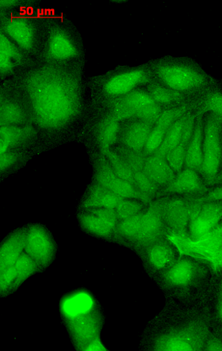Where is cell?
I'll use <instances>...</instances> for the list:
<instances>
[{"instance_id": "6da1fadb", "label": "cell", "mask_w": 222, "mask_h": 351, "mask_svg": "<svg viewBox=\"0 0 222 351\" xmlns=\"http://www.w3.org/2000/svg\"><path fill=\"white\" fill-rule=\"evenodd\" d=\"M83 70L39 64L8 79L23 94L38 136L60 138L82 118L86 86Z\"/></svg>"}, {"instance_id": "7a4b0ae2", "label": "cell", "mask_w": 222, "mask_h": 351, "mask_svg": "<svg viewBox=\"0 0 222 351\" xmlns=\"http://www.w3.org/2000/svg\"><path fill=\"white\" fill-rule=\"evenodd\" d=\"M166 300L164 308L146 332L144 343L147 348L154 351H204L212 330L206 304Z\"/></svg>"}, {"instance_id": "3957f363", "label": "cell", "mask_w": 222, "mask_h": 351, "mask_svg": "<svg viewBox=\"0 0 222 351\" xmlns=\"http://www.w3.org/2000/svg\"><path fill=\"white\" fill-rule=\"evenodd\" d=\"M153 278L166 298L189 304H206L214 280L203 263L186 256Z\"/></svg>"}, {"instance_id": "277c9868", "label": "cell", "mask_w": 222, "mask_h": 351, "mask_svg": "<svg viewBox=\"0 0 222 351\" xmlns=\"http://www.w3.org/2000/svg\"><path fill=\"white\" fill-rule=\"evenodd\" d=\"M47 34L39 64L84 69L86 53L75 25L60 15H44Z\"/></svg>"}, {"instance_id": "5b68a950", "label": "cell", "mask_w": 222, "mask_h": 351, "mask_svg": "<svg viewBox=\"0 0 222 351\" xmlns=\"http://www.w3.org/2000/svg\"><path fill=\"white\" fill-rule=\"evenodd\" d=\"M148 64L154 80L193 99L217 82L188 58H162Z\"/></svg>"}, {"instance_id": "8992f818", "label": "cell", "mask_w": 222, "mask_h": 351, "mask_svg": "<svg viewBox=\"0 0 222 351\" xmlns=\"http://www.w3.org/2000/svg\"><path fill=\"white\" fill-rule=\"evenodd\" d=\"M0 33L39 62L47 34L44 15L0 12Z\"/></svg>"}, {"instance_id": "52a82bcc", "label": "cell", "mask_w": 222, "mask_h": 351, "mask_svg": "<svg viewBox=\"0 0 222 351\" xmlns=\"http://www.w3.org/2000/svg\"><path fill=\"white\" fill-rule=\"evenodd\" d=\"M149 64L119 67L105 75L91 77L88 83L95 101L106 104L123 97L153 80Z\"/></svg>"}, {"instance_id": "ba28073f", "label": "cell", "mask_w": 222, "mask_h": 351, "mask_svg": "<svg viewBox=\"0 0 222 351\" xmlns=\"http://www.w3.org/2000/svg\"><path fill=\"white\" fill-rule=\"evenodd\" d=\"M168 238L180 256L193 258L205 265L214 278L222 277V221L212 230L197 239L188 234L169 233Z\"/></svg>"}, {"instance_id": "9c48e42d", "label": "cell", "mask_w": 222, "mask_h": 351, "mask_svg": "<svg viewBox=\"0 0 222 351\" xmlns=\"http://www.w3.org/2000/svg\"><path fill=\"white\" fill-rule=\"evenodd\" d=\"M222 162V119L212 114L204 116V160L200 174L212 187Z\"/></svg>"}, {"instance_id": "30bf717a", "label": "cell", "mask_w": 222, "mask_h": 351, "mask_svg": "<svg viewBox=\"0 0 222 351\" xmlns=\"http://www.w3.org/2000/svg\"><path fill=\"white\" fill-rule=\"evenodd\" d=\"M32 124V114L23 94L10 80L0 87V125L25 126Z\"/></svg>"}, {"instance_id": "8fae6325", "label": "cell", "mask_w": 222, "mask_h": 351, "mask_svg": "<svg viewBox=\"0 0 222 351\" xmlns=\"http://www.w3.org/2000/svg\"><path fill=\"white\" fill-rule=\"evenodd\" d=\"M103 321L100 311L95 308L66 317V324L77 350H86L100 336Z\"/></svg>"}, {"instance_id": "7c38bea8", "label": "cell", "mask_w": 222, "mask_h": 351, "mask_svg": "<svg viewBox=\"0 0 222 351\" xmlns=\"http://www.w3.org/2000/svg\"><path fill=\"white\" fill-rule=\"evenodd\" d=\"M136 250L143 258L147 272L152 278L169 269L180 258L178 250L166 237Z\"/></svg>"}, {"instance_id": "4fadbf2b", "label": "cell", "mask_w": 222, "mask_h": 351, "mask_svg": "<svg viewBox=\"0 0 222 351\" xmlns=\"http://www.w3.org/2000/svg\"><path fill=\"white\" fill-rule=\"evenodd\" d=\"M39 63L0 33V77L2 81L38 66Z\"/></svg>"}, {"instance_id": "5bb4252c", "label": "cell", "mask_w": 222, "mask_h": 351, "mask_svg": "<svg viewBox=\"0 0 222 351\" xmlns=\"http://www.w3.org/2000/svg\"><path fill=\"white\" fill-rule=\"evenodd\" d=\"M189 198L191 207L188 234L192 239H197L222 221V201L204 202Z\"/></svg>"}, {"instance_id": "9a60e30c", "label": "cell", "mask_w": 222, "mask_h": 351, "mask_svg": "<svg viewBox=\"0 0 222 351\" xmlns=\"http://www.w3.org/2000/svg\"><path fill=\"white\" fill-rule=\"evenodd\" d=\"M25 252L37 263L41 271L50 266L55 257L56 247L43 226L32 224L27 227Z\"/></svg>"}, {"instance_id": "2e32d148", "label": "cell", "mask_w": 222, "mask_h": 351, "mask_svg": "<svg viewBox=\"0 0 222 351\" xmlns=\"http://www.w3.org/2000/svg\"><path fill=\"white\" fill-rule=\"evenodd\" d=\"M162 219L171 232L188 234L191 202L187 197H166L160 199Z\"/></svg>"}, {"instance_id": "e0dca14e", "label": "cell", "mask_w": 222, "mask_h": 351, "mask_svg": "<svg viewBox=\"0 0 222 351\" xmlns=\"http://www.w3.org/2000/svg\"><path fill=\"white\" fill-rule=\"evenodd\" d=\"M170 232L162 217L160 199H156L149 203L144 213L134 247L136 250L148 245L166 237Z\"/></svg>"}, {"instance_id": "ac0fdd59", "label": "cell", "mask_w": 222, "mask_h": 351, "mask_svg": "<svg viewBox=\"0 0 222 351\" xmlns=\"http://www.w3.org/2000/svg\"><path fill=\"white\" fill-rule=\"evenodd\" d=\"M38 140V133L33 125L0 128V154L25 150Z\"/></svg>"}, {"instance_id": "d6986e66", "label": "cell", "mask_w": 222, "mask_h": 351, "mask_svg": "<svg viewBox=\"0 0 222 351\" xmlns=\"http://www.w3.org/2000/svg\"><path fill=\"white\" fill-rule=\"evenodd\" d=\"M209 188L199 171L186 168L178 173L174 181L163 189L160 194H177L196 198L204 195Z\"/></svg>"}, {"instance_id": "ffe728a7", "label": "cell", "mask_w": 222, "mask_h": 351, "mask_svg": "<svg viewBox=\"0 0 222 351\" xmlns=\"http://www.w3.org/2000/svg\"><path fill=\"white\" fill-rule=\"evenodd\" d=\"M153 128L152 125L133 118L121 126L119 141L132 150L143 153Z\"/></svg>"}, {"instance_id": "44dd1931", "label": "cell", "mask_w": 222, "mask_h": 351, "mask_svg": "<svg viewBox=\"0 0 222 351\" xmlns=\"http://www.w3.org/2000/svg\"><path fill=\"white\" fill-rule=\"evenodd\" d=\"M27 228L14 231L0 248V271L15 265L25 251Z\"/></svg>"}, {"instance_id": "7402d4cb", "label": "cell", "mask_w": 222, "mask_h": 351, "mask_svg": "<svg viewBox=\"0 0 222 351\" xmlns=\"http://www.w3.org/2000/svg\"><path fill=\"white\" fill-rule=\"evenodd\" d=\"M190 106L191 110L197 115L212 113L222 119V84L217 81L206 91L194 97Z\"/></svg>"}, {"instance_id": "603a6c76", "label": "cell", "mask_w": 222, "mask_h": 351, "mask_svg": "<svg viewBox=\"0 0 222 351\" xmlns=\"http://www.w3.org/2000/svg\"><path fill=\"white\" fill-rule=\"evenodd\" d=\"M204 116L203 114L197 116L195 128L186 149L184 165L186 168L199 172L204 160Z\"/></svg>"}, {"instance_id": "cb8c5ba5", "label": "cell", "mask_w": 222, "mask_h": 351, "mask_svg": "<svg viewBox=\"0 0 222 351\" xmlns=\"http://www.w3.org/2000/svg\"><path fill=\"white\" fill-rule=\"evenodd\" d=\"M123 199L97 182L88 189L82 202L81 207L82 210L90 208L116 209Z\"/></svg>"}, {"instance_id": "d4e9b609", "label": "cell", "mask_w": 222, "mask_h": 351, "mask_svg": "<svg viewBox=\"0 0 222 351\" xmlns=\"http://www.w3.org/2000/svg\"><path fill=\"white\" fill-rule=\"evenodd\" d=\"M143 171L159 188L169 186L176 178L166 159L156 155L147 158Z\"/></svg>"}, {"instance_id": "484cf974", "label": "cell", "mask_w": 222, "mask_h": 351, "mask_svg": "<svg viewBox=\"0 0 222 351\" xmlns=\"http://www.w3.org/2000/svg\"><path fill=\"white\" fill-rule=\"evenodd\" d=\"M121 122L106 113L95 130V139L100 152L110 149L119 141Z\"/></svg>"}, {"instance_id": "4316f807", "label": "cell", "mask_w": 222, "mask_h": 351, "mask_svg": "<svg viewBox=\"0 0 222 351\" xmlns=\"http://www.w3.org/2000/svg\"><path fill=\"white\" fill-rule=\"evenodd\" d=\"M146 87L147 91L153 101L162 107H177L186 104L184 102L189 99H193L186 95L170 89L154 80L149 82Z\"/></svg>"}, {"instance_id": "83f0119b", "label": "cell", "mask_w": 222, "mask_h": 351, "mask_svg": "<svg viewBox=\"0 0 222 351\" xmlns=\"http://www.w3.org/2000/svg\"><path fill=\"white\" fill-rule=\"evenodd\" d=\"M206 304L212 330L222 335V277L214 278Z\"/></svg>"}, {"instance_id": "f1b7e54d", "label": "cell", "mask_w": 222, "mask_h": 351, "mask_svg": "<svg viewBox=\"0 0 222 351\" xmlns=\"http://www.w3.org/2000/svg\"><path fill=\"white\" fill-rule=\"evenodd\" d=\"M81 226L88 233L99 238L111 239L115 235V229L95 215L83 210L78 215Z\"/></svg>"}, {"instance_id": "f546056e", "label": "cell", "mask_w": 222, "mask_h": 351, "mask_svg": "<svg viewBox=\"0 0 222 351\" xmlns=\"http://www.w3.org/2000/svg\"><path fill=\"white\" fill-rule=\"evenodd\" d=\"M145 210L135 216L119 221L116 228L115 235L123 241L135 245Z\"/></svg>"}, {"instance_id": "4dcf8cb0", "label": "cell", "mask_w": 222, "mask_h": 351, "mask_svg": "<svg viewBox=\"0 0 222 351\" xmlns=\"http://www.w3.org/2000/svg\"><path fill=\"white\" fill-rule=\"evenodd\" d=\"M187 113L182 116L166 133L160 148L154 155L165 158L166 155L179 145L181 142L183 127Z\"/></svg>"}, {"instance_id": "1f68e13d", "label": "cell", "mask_w": 222, "mask_h": 351, "mask_svg": "<svg viewBox=\"0 0 222 351\" xmlns=\"http://www.w3.org/2000/svg\"><path fill=\"white\" fill-rule=\"evenodd\" d=\"M17 271V278L14 285L13 292L27 279L38 272H40L37 263L25 252L21 254L14 265Z\"/></svg>"}, {"instance_id": "d6a6232c", "label": "cell", "mask_w": 222, "mask_h": 351, "mask_svg": "<svg viewBox=\"0 0 222 351\" xmlns=\"http://www.w3.org/2000/svg\"><path fill=\"white\" fill-rule=\"evenodd\" d=\"M101 154L106 157L111 167H112L119 178L129 182L135 186L134 179V172L121 156L111 149Z\"/></svg>"}, {"instance_id": "836d02e7", "label": "cell", "mask_w": 222, "mask_h": 351, "mask_svg": "<svg viewBox=\"0 0 222 351\" xmlns=\"http://www.w3.org/2000/svg\"><path fill=\"white\" fill-rule=\"evenodd\" d=\"M120 99L125 108H127V110L133 115V118L138 109L155 102L149 93L140 89V88H137V89Z\"/></svg>"}, {"instance_id": "e575fe53", "label": "cell", "mask_w": 222, "mask_h": 351, "mask_svg": "<svg viewBox=\"0 0 222 351\" xmlns=\"http://www.w3.org/2000/svg\"><path fill=\"white\" fill-rule=\"evenodd\" d=\"M112 150L126 162L134 173L144 170L147 157L143 153L132 150L121 144Z\"/></svg>"}, {"instance_id": "d590c367", "label": "cell", "mask_w": 222, "mask_h": 351, "mask_svg": "<svg viewBox=\"0 0 222 351\" xmlns=\"http://www.w3.org/2000/svg\"><path fill=\"white\" fill-rule=\"evenodd\" d=\"M146 203L134 199H123L116 208L119 221L130 218L145 210Z\"/></svg>"}, {"instance_id": "8d00e7d4", "label": "cell", "mask_w": 222, "mask_h": 351, "mask_svg": "<svg viewBox=\"0 0 222 351\" xmlns=\"http://www.w3.org/2000/svg\"><path fill=\"white\" fill-rule=\"evenodd\" d=\"M134 179L135 187L151 202L158 193L160 188L147 177L143 171L135 172Z\"/></svg>"}, {"instance_id": "74e56055", "label": "cell", "mask_w": 222, "mask_h": 351, "mask_svg": "<svg viewBox=\"0 0 222 351\" xmlns=\"http://www.w3.org/2000/svg\"><path fill=\"white\" fill-rule=\"evenodd\" d=\"M162 112V107L153 102L138 109L134 118L154 127Z\"/></svg>"}, {"instance_id": "f35d334b", "label": "cell", "mask_w": 222, "mask_h": 351, "mask_svg": "<svg viewBox=\"0 0 222 351\" xmlns=\"http://www.w3.org/2000/svg\"><path fill=\"white\" fill-rule=\"evenodd\" d=\"M16 278L17 271L14 266L0 271V294H1V297H6L12 293Z\"/></svg>"}, {"instance_id": "ab89813d", "label": "cell", "mask_w": 222, "mask_h": 351, "mask_svg": "<svg viewBox=\"0 0 222 351\" xmlns=\"http://www.w3.org/2000/svg\"><path fill=\"white\" fill-rule=\"evenodd\" d=\"M186 149L185 145L180 143L177 147L166 156L165 159L175 173H180L185 165Z\"/></svg>"}, {"instance_id": "60d3db41", "label": "cell", "mask_w": 222, "mask_h": 351, "mask_svg": "<svg viewBox=\"0 0 222 351\" xmlns=\"http://www.w3.org/2000/svg\"><path fill=\"white\" fill-rule=\"evenodd\" d=\"M40 1L39 0H1L0 12L17 11L21 8H32L38 10Z\"/></svg>"}, {"instance_id": "b9f144b4", "label": "cell", "mask_w": 222, "mask_h": 351, "mask_svg": "<svg viewBox=\"0 0 222 351\" xmlns=\"http://www.w3.org/2000/svg\"><path fill=\"white\" fill-rule=\"evenodd\" d=\"M83 210L88 211L99 219L112 226L115 230L116 226L119 221L116 209L110 208H90Z\"/></svg>"}, {"instance_id": "7bdbcfd3", "label": "cell", "mask_w": 222, "mask_h": 351, "mask_svg": "<svg viewBox=\"0 0 222 351\" xmlns=\"http://www.w3.org/2000/svg\"><path fill=\"white\" fill-rule=\"evenodd\" d=\"M25 158H26V155L23 150L10 151L0 154V168L2 171H5Z\"/></svg>"}, {"instance_id": "ee69618b", "label": "cell", "mask_w": 222, "mask_h": 351, "mask_svg": "<svg viewBox=\"0 0 222 351\" xmlns=\"http://www.w3.org/2000/svg\"><path fill=\"white\" fill-rule=\"evenodd\" d=\"M204 351H222V335L211 330L206 342Z\"/></svg>"}, {"instance_id": "f6af8a7d", "label": "cell", "mask_w": 222, "mask_h": 351, "mask_svg": "<svg viewBox=\"0 0 222 351\" xmlns=\"http://www.w3.org/2000/svg\"><path fill=\"white\" fill-rule=\"evenodd\" d=\"M194 199L204 202L222 201V186H214L210 187L204 195Z\"/></svg>"}, {"instance_id": "bcb514c9", "label": "cell", "mask_w": 222, "mask_h": 351, "mask_svg": "<svg viewBox=\"0 0 222 351\" xmlns=\"http://www.w3.org/2000/svg\"><path fill=\"white\" fill-rule=\"evenodd\" d=\"M86 351H106V348L103 346L100 339V336L94 339L86 348Z\"/></svg>"}, {"instance_id": "7dc6e473", "label": "cell", "mask_w": 222, "mask_h": 351, "mask_svg": "<svg viewBox=\"0 0 222 351\" xmlns=\"http://www.w3.org/2000/svg\"><path fill=\"white\" fill-rule=\"evenodd\" d=\"M214 186H222V162L220 167V169L217 175V177L214 181L213 185Z\"/></svg>"}]
</instances>
